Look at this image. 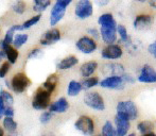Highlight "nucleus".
<instances>
[{"label":"nucleus","mask_w":156,"mask_h":136,"mask_svg":"<svg viewBox=\"0 0 156 136\" xmlns=\"http://www.w3.org/2000/svg\"><path fill=\"white\" fill-rule=\"evenodd\" d=\"M43 55V50L39 48H34L28 54V60H32V59H38Z\"/></svg>","instance_id":"obj_37"},{"label":"nucleus","mask_w":156,"mask_h":136,"mask_svg":"<svg viewBox=\"0 0 156 136\" xmlns=\"http://www.w3.org/2000/svg\"><path fill=\"white\" fill-rule=\"evenodd\" d=\"M4 58H5V54H4V52L2 51L1 49H0V62H1V61L3 60Z\"/></svg>","instance_id":"obj_45"},{"label":"nucleus","mask_w":156,"mask_h":136,"mask_svg":"<svg viewBox=\"0 0 156 136\" xmlns=\"http://www.w3.org/2000/svg\"><path fill=\"white\" fill-rule=\"evenodd\" d=\"M97 68H98V63L96 61H88V62H85L84 64H82V66L80 68V71L82 77L88 78V77H91L94 73Z\"/></svg>","instance_id":"obj_20"},{"label":"nucleus","mask_w":156,"mask_h":136,"mask_svg":"<svg viewBox=\"0 0 156 136\" xmlns=\"http://www.w3.org/2000/svg\"><path fill=\"white\" fill-rule=\"evenodd\" d=\"M101 38L106 45L115 44L117 41V27H101L100 28Z\"/></svg>","instance_id":"obj_16"},{"label":"nucleus","mask_w":156,"mask_h":136,"mask_svg":"<svg viewBox=\"0 0 156 136\" xmlns=\"http://www.w3.org/2000/svg\"><path fill=\"white\" fill-rule=\"evenodd\" d=\"M69 109V103H68L67 99L65 97H62L60 99H58L55 102H53L52 104H50L49 111L52 113H58L62 114L68 111Z\"/></svg>","instance_id":"obj_18"},{"label":"nucleus","mask_w":156,"mask_h":136,"mask_svg":"<svg viewBox=\"0 0 156 136\" xmlns=\"http://www.w3.org/2000/svg\"><path fill=\"white\" fill-rule=\"evenodd\" d=\"M28 39H29V35L26 34V33L25 34H15L12 45L14 46L15 48L19 49V48H21L23 45H26Z\"/></svg>","instance_id":"obj_29"},{"label":"nucleus","mask_w":156,"mask_h":136,"mask_svg":"<svg viewBox=\"0 0 156 136\" xmlns=\"http://www.w3.org/2000/svg\"><path fill=\"white\" fill-rule=\"evenodd\" d=\"M98 23L101 27H117L118 26L117 21L111 13H104L100 15L98 18Z\"/></svg>","instance_id":"obj_21"},{"label":"nucleus","mask_w":156,"mask_h":136,"mask_svg":"<svg viewBox=\"0 0 156 136\" xmlns=\"http://www.w3.org/2000/svg\"><path fill=\"white\" fill-rule=\"evenodd\" d=\"M117 113L127 117L129 120H136L138 118V109L136 104L131 100L119 101L117 104Z\"/></svg>","instance_id":"obj_2"},{"label":"nucleus","mask_w":156,"mask_h":136,"mask_svg":"<svg viewBox=\"0 0 156 136\" xmlns=\"http://www.w3.org/2000/svg\"><path fill=\"white\" fill-rule=\"evenodd\" d=\"M83 89L82 86V82H79L76 80H71L68 84V88H67V94L70 97H76L80 94V91Z\"/></svg>","instance_id":"obj_23"},{"label":"nucleus","mask_w":156,"mask_h":136,"mask_svg":"<svg viewBox=\"0 0 156 136\" xmlns=\"http://www.w3.org/2000/svg\"><path fill=\"white\" fill-rule=\"evenodd\" d=\"M137 80L141 83H156V71L150 65H144L140 69Z\"/></svg>","instance_id":"obj_14"},{"label":"nucleus","mask_w":156,"mask_h":136,"mask_svg":"<svg viewBox=\"0 0 156 136\" xmlns=\"http://www.w3.org/2000/svg\"><path fill=\"white\" fill-rule=\"evenodd\" d=\"M102 136H118L116 128H114L113 123L111 121H106L102 127V132H101Z\"/></svg>","instance_id":"obj_30"},{"label":"nucleus","mask_w":156,"mask_h":136,"mask_svg":"<svg viewBox=\"0 0 156 136\" xmlns=\"http://www.w3.org/2000/svg\"><path fill=\"white\" fill-rule=\"evenodd\" d=\"M154 129V124L153 122L146 120V121H141L137 124V130L139 131L141 134H146V133H150Z\"/></svg>","instance_id":"obj_31"},{"label":"nucleus","mask_w":156,"mask_h":136,"mask_svg":"<svg viewBox=\"0 0 156 136\" xmlns=\"http://www.w3.org/2000/svg\"><path fill=\"white\" fill-rule=\"evenodd\" d=\"M14 115H15V112L13 106L5 107V109H4V116L5 117H14Z\"/></svg>","instance_id":"obj_40"},{"label":"nucleus","mask_w":156,"mask_h":136,"mask_svg":"<svg viewBox=\"0 0 156 136\" xmlns=\"http://www.w3.org/2000/svg\"><path fill=\"white\" fill-rule=\"evenodd\" d=\"M142 136H156V134L155 133L150 132V133H146V134H142Z\"/></svg>","instance_id":"obj_46"},{"label":"nucleus","mask_w":156,"mask_h":136,"mask_svg":"<svg viewBox=\"0 0 156 136\" xmlns=\"http://www.w3.org/2000/svg\"><path fill=\"white\" fill-rule=\"evenodd\" d=\"M74 128L78 131H80L83 135L91 136L94 132V120L90 117H88V116H81L74 122Z\"/></svg>","instance_id":"obj_8"},{"label":"nucleus","mask_w":156,"mask_h":136,"mask_svg":"<svg viewBox=\"0 0 156 136\" xmlns=\"http://www.w3.org/2000/svg\"><path fill=\"white\" fill-rule=\"evenodd\" d=\"M123 55V50L117 44H111L104 47L101 51V56L104 60H119Z\"/></svg>","instance_id":"obj_10"},{"label":"nucleus","mask_w":156,"mask_h":136,"mask_svg":"<svg viewBox=\"0 0 156 136\" xmlns=\"http://www.w3.org/2000/svg\"><path fill=\"white\" fill-rule=\"evenodd\" d=\"M149 4H150L151 8L156 9V0H149Z\"/></svg>","instance_id":"obj_44"},{"label":"nucleus","mask_w":156,"mask_h":136,"mask_svg":"<svg viewBox=\"0 0 156 136\" xmlns=\"http://www.w3.org/2000/svg\"><path fill=\"white\" fill-rule=\"evenodd\" d=\"M17 31H20V25H13L8 29L5 32V35L3 37V41L5 44H13V39Z\"/></svg>","instance_id":"obj_25"},{"label":"nucleus","mask_w":156,"mask_h":136,"mask_svg":"<svg viewBox=\"0 0 156 136\" xmlns=\"http://www.w3.org/2000/svg\"><path fill=\"white\" fill-rule=\"evenodd\" d=\"M0 49L4 52L5 58L8 59V61L11 64H15L18 60L19 52L17 50V48H15L12 44H5L3 41V39L0 41Z\"/></svg>","instance_id":"obj_15"},{"label":"nucleus","mask_w":156,"mask_h":136,"mask_svg":"<svg viewBox=\"0 0 156 136\" xmlns=\"http://www.w3.org/2000/svg\"><path fill=\"white\" fill-rule=\"evenodd\" d=\"M63 1L65 2V4H66V5L68 6V5H69V4H70V3H71V2H72V0H63Z\"/></svg>","instance_id":"obj_47"},{"label":"nucleus","mask_w":156,"mask_h":136,"mask_svg":"<svg viewBox=\"0 0 156 136\" xmlns=\"http://www.w3.org/2000/svg\"><path fill=\"white\" fill-rule=\"evenodd\" d=\"M4 109H5V105L0 97V119H2V117L4 116Z\"/></svg>","instance_id":"obj_43"},{"label":"nucleus","mask_w":156,"mask_h":136,"mask_svg":"<svg viewBox=\"0 0 156 136\" xmlns=\"http://www.w3.org/2000/svg\"><path fill=\"white\" fill-rule=\"evenodd\" d=\"M2 124H3V128L5 129V131H8L9 133H15L17 130V127H18L17 122L15 121L13 117H4Z\"/></svg>","instance_id":"obj_27"},{"label":"nucleus","mask_w":156,"mask_h":136,"mask_svg":"<svg viewBox=\"0 0 156 136\" xmlns=\"http://www.w3.org/2000/svg\"><path fill=\"white\" fill-rule=\"evenodd\" d=\"M76 49L80 52H82V53L91 54L97 50L98 45H97L96 39H94L93 37H90L89 35H86V36L80 37V38L76 41Z\"/></svg>","instance_id":"obj_7"},{"label":"nucleus","mask_w":156,"mask_h":136,"mask_svg":"<svg viewBox=\"0 0 156 136\" xmlns=\"http://www.w3.org/2000/svg\"><path fill=\"white\" fill-rule=\"evenodd\" d=\"M148 51L154 59H156V41L148 46Z\"/></svg>","instance_id":"obj_39"},{"label":"nucleus","mask_w":156,"mask_h":136,"mask_svg":"<svg viewBox=\"0 0 156 136\" xmlns=\"http://www.w3.org/2000/svg\"><path fill=\"white\" fill-rule=\"evenodd\" d=\"M0 136H4V131L1 127H0Z\"/></svg>","instance_id":"obj_49"},{"label":"nucleus","mask_w":156,"mask_h":136,"mask_svg":"<svg viewBox=\"0 0 156 136\" xmlns=\"http://www.w3.org/2000/svg\"><path fill=\"white\" fill-rule=\"evenodd\" d=\"M53 114L54 113H52V112H50V111L44 112V113L41 115V117H39V121H41L43 124L48 123V122L52 119V117H53Z\"/></svg>","instance_id":"obj_36"},{"label":"nucleus","mask_w":156,"mask_h":136,"mask_svg":"<svg viewBox=\"0 0 156 136\" xmlns=\"http://www.w3.org/2000/svg\"><path fill=\"white\" fill-rule=\"evenodd\" d=\"M122 78H123V80L125 81V83H134L135 82V80H134V78L132 76H129V74H127V73H124L122 74Z\"/></svg>","instance_id":"obj_42"},{"label":"nucleus","mask_w":156,"mask_h":136,"mask_svg":"<svg viewBox=\"0 0 156 136\" xmlns=\"http://www.w3.org/2000/svg\"><path fill=\"white\" fill-rule=\"evenodd\" d=\"M94 14V4L90 0H79L74 8V15L79 19H87Z\"/></svg>","instance_id":"obj_4"},{"label":"nucleus","mask_w":156,"mask_h":136,"mask_svg":"<svg viewBox=\"0 0 156 136\" xmlns=\"http://www.w3.org/2000/svg\"><path fill=\"white\" fill-rule=\"evenodd\" d=\"M115 124H116V131H117L118 136H126L127 132L129 130L131 126V120L127 117L121 115V114H116L115 116Z\"/></svg>","instance_id":"obj_13"},{"label":"nucleus","mask_w":156,"mask_h":136,"mask_svg":"<svg viewBox=\"0 0 156 136\" xmlns=\"http://www.w3.org/2000/svg\"><path fill=\"white\" fill-rule=\"evenodd\" d=\"M79 63V60L76 55H68L66 58L62 59L60 62H58L56 64V68L58 70H67L70 69L73 66H76V64Z\"/></svg>","instance_id":"obj_19"},{"label":"nucleus","mask_w":156,"mask_h":136,"mask_svg":"<svg viewBox=\"0 0 156 136\" xmlns=\"http://www.w3.org/2000/svg\"><path fill=\"white\" fill-rule=\"evenodd\" d=\"M100 86L103 88H108V89H123L125 86V81L123 80L121 76H109L104 78L100 83Z\"/></svg>","instance_id":"obj_9"},{"label":"nucleus","mask_w":156,"mask_h":136,"mask_svg":"<svg viewBox=\"0 0 156 136\" xmlns=\"http://www.w3.org/2000/svg\"><path fill=\"white\" fill-rule=\"evenodd\" d=\"M11 9L15 14L23 15L27 10V3L23 0H14V2L11 5Z\"/></svg>","instance_id":"obj_26"},{"label":"nucleus","mask_w":156,"mask_h":136,"mask_svg":"<svg viewBox=\"0 0 156 136\" xmlns=\"http://www.w3.org/2000/svg\"><path fill=\"white\" fill-rule=\"evenodd\" d=\"M66 10H67V5L63 0H55V3L53 4L51 12H50V26L54 27L58 25L65 16Z\"/></svg>","instance_id":"obj_5"},{"label":"nucleus","mask_w":156,"mask_h":136,"mask_svg":"<svg viewBox=\"0 0 156 136\" xmlns=\"http://www.w3.org/2000/svg\"><path fill=\"white\" fill-rule=\"evenodd\" d=\"M43 136H55L54 134H45V135H43Z\"/></svg>","instance_id":"obj_51"},{"label":"nucleus","mask_w":156,"mask_h":136,"mask_svg":"<svg viewBox=\"0 0 156 136\" xmlns=\"http://www.w3.org/2000/svg\"><path fill=\"white\" fill-rule=\"evenodd\" d=\"M0 97H1L2 101H3L5 107L8 106H13L14 104V98H13L12 94H10L8 91H4V89H1L0 91Z\"/></svg>","instance_id":"obj_32"},{"label":"nucleus","mask_w":156,"mask_h":136,"mask_svg":"<svg viewBox=\"0 0 156 136\" xmlns=\"http://www.w3.org/2000/svg\"><path fill=\"white\" fill-rule=\"evenodd\" d=\"M61 39V31L58 28L53 27L51 29L47 30L39 39V44L41 46H51L53 44L58 43Z\"/></svg>","instance_id":"obj_11"},{"label":"nucleus","mask_w":156,"mask_h":136,"mask_svg":"<svg viewBox=\"0 0 156 136\" xmlns=\"http://www.w3.org/2000/svg\"><path fill=\"white\" fill-rule=\"evenodd\" d=\"M109 2H111V0H94V3H96L98 6H100V8L106 6Z\"/></svg>","instance_id":"obj_41"},{"label":"nucleus","mask_w":156,"mask_h":136,"mask_svg":"<svg viewBox=\"0 0 156 136\" xmlns=\"http://www.w3.org/2000/svg\"><path fill=\"white\" fill-rule=\"evenodd\" d=\"M97 136H102V135H97Z\"/></svg>","instance_id":"obj_53"},{"label":"nucleus","mask_w":156,"mask_h":136,"mask_svg":"<svg viewBox=\"0 0 156 136\" xmlns=\"http://www.w3.org/2000/svg\"><path fill=\"white\" fill-rule=\"evenodd\" d=\"M127 136H136V135H135V133H132V134H129V135H127Z\"/></svg>","instance_id":"obj_52"},{"label":"nucleus","mask_w":156,"mask_h":136,"mask_svg":"<svg viewBox=\"0 0 156 136\" xmlns=\"http://www.w3.org/2000/svg\"><path fill=\"white\" fill-rule=\"evenodd\" d=\"M41 19V14H36V15H34V16L30 17L29 19H27L25 23L20 25V31L28 30V29H30V28H32L33 26H35L37 23H39Z\"/></svg>","instance_id":"obj_28"},{"label":"nucleus","mask_w":156,"mask_h":136,"mask_svg":"<svg viewBox=\"0 0 156 136\" xmlns=\"http://www.w3.org/2000/svg\"><path fill=\"white\" fill-rule=\"evenodd\" d=\"M153 25V17L149 14H140L137 15L134 19V29L137 31H144L151 28Z\"/></svg>","instance_id":"obj_12"},{"label":"nucleus","mask_w":156,"mask_h":136,"mask_svg":"<svg viewBox=\"0 0 156 136\" xmlns=\"http://www.w3.org/2000/svg\"><path fill=\"white\" fill-rule=\"evenodd\" d=\"M58 83V77L56 76L55 73H53V74H50V76L48 77L47 80L41 84V87H44L46 91H48L49 93L52 94L54 91V89L56 88Z\"/></svg>","instance_id":"obj_22"},{"label":"nucleus","mask_w":156,"mask_h":136,"mask_svg":"<svg viewBox=\"0 0 156 136\" xmlns=\"http://www.w3.org/2000/svg\"><path fill=\"white\" fill-rule=\"evenodd\" d=\"M51 5V0H33V11L41 14Z\"/></svg>","instance_id":"obj_24"},{"label":"nucleus","mask_w":156,"mask_h":136,"mask_svg":"<svg viewBox=\"0 0 156 136\" xmlns=\"http://www.w3.org/2000/svg\"><path fill=\"white\" fill-rule=\"evenodd\" d=\"M50 100H51V93L41 86L35 91V95L32 100V106L34 109L43 111L50 106Z\"/></svg>","instance_id":"obj_1"},{"label":"nucleus","mask_w":156,"mask_h":136,"mask_svg":"<svg viewBox=\"0 0 156 136\" xmlns=\"http://www.w3.org/2000/svg\"><path fill=\"white\" fill-rule=\"evenodd\" d=\"M87 33H88L89 36L93 37V38L96 39V41H98V39L101 37L100 31L97 30L96 28H89V29H87Z\"/></svg>","instance_id":"obj_38"},{"label":"nucleus","mask_w":156,"mask_h":136,"mask_svg":"<svg viewBox=\"0 0 156 136\" xmlns=\"http://www.w3.org/2000/svg\"><path fill=\"white\" fill-rule=\"evenodd\" d=\"M135 1H137V2H140V3H144V2L149 1V0H135Z\"/></svg>","instance_id":"obj_50"},{"label":"nucleus","mask_w":156,"mask_h":136,"mask_svg":"<svg viewBox=\"0 0 156 136\" xmlns=\"http://www.w3.org/2000/svg\"><path fill=\"white\" fill-rule=\"evenodd\" d=\"M102 72L106 74L107 77L109 76H122L124 73V67L123 65L119 63H107L103 65Z\"/></svg>","instance_id":"obj_17"},{"label":"nucleus","mask_w":156,"mask_h":136,"mask_svg":"<svg viewBox=\"0 0 156 136\" xmlns=\"http://www.w3.org/2000/svg\"><path fill=\"white\" fill-rule=\"evenodd\" d=\"M99 80L97 77H88V78H85L84 81L82 82L83 89H90L93 87L97 86L99 84Z\"/></svg>","instance_id":"obj_33"},{"label":"nucleus","mask_w":156,"mask_h":136,"mask_svg":"<svg viewBox=\"0 0 156 136\" xmlns=\"http://www.w3.org/2000/svg\"><path fill=\"white\" fill-rule=\"evenodd\" d=\"M117 33H118V36L120 37V41H121L127 43V41H129V33H127V30L123 25L117 26Z\"/></svg>","instance_id":"obj_34"},{"label":"nucleus","mask_w":156,"mask_h":136,"mask_svg":"<svg viewBox=\"0 0 156 136\" xmlns=\"http://www.w3.org/2000/svg\"><path fill=\"white\" fill-rule=\"evenodd\" d=\"M84 103L88 107L94 109V111H104L105 103L102 96L97 91H88L84 96Z\"/></svg>","instance_id":"obj_6"},{"label":"nucleus","mask_w":156,"mask_h":136,"mask_svg":"<svg viewBox=\"0 0 156 136\" xmlns=\"http://www.w3.org/2000/svg\"><path fill=\"white\" fill-rule=\"evenodd\" d=\"M11 65H12V64H11L9 61L2 63L1 66H0V78H1V79L5 78V76L8 74V72L10 71Z\"/></svg>","instance_id":"obj_35"},{"label":"nucleus","mask_w":156,"mask_h":136,"mask_svg":"<svg viewBox=\"0 0 156 136\" xmlns=\"http://www.w3.org/2000/svg\"><path fill=\"white\" fill-rule=\"evenodd\" d=\"M8 136H21V134H18V133H10V135H8Z\"/></svg>","instance_id":"obj_48"},{"label":"nucleus","mask_w":156,"mask_h":136,"mask_svg":"<svg viewBox=\"0 0 156 136\" xmlns=\"http://www.w3.org/2000/svg\"><path fill=\"white\" fill-rule=\"evenodd\" d=\"M31 84V81L23 72H18L14 74L11 80V89L16 94H21L28 89Z\"/></svg>","instance_id":"obj_3"}]
</instances>
